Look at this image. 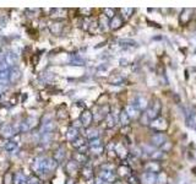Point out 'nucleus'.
<instances>
[{"instance_id":"nucleus-6","label":"nucleus","mask_w":196,"mask_h":184,"mask_svg":"<svg viewBox=\"0 0 196 184\" xmlns=\"http://www.w3.org/2000/svg\"><path fill=\"white\" fill-rule=\"evenodd\" d=\"M9 77H10V71H9V69L0 70V81H7Z\"/></svg>"},{"instance_id":"nucleus-4","label":"nucleus","mask_w":196,"mask_h":184,"mask_svg":"<svg viewBox=\"0 0 196 184\" xmlns=\"http://www.w3.org/2000/svg\"><path fill=\"white\" fill-rule=\"evenodd\" d=\"M1 135L5 138H11L14 135V129L10 125H4L1 129Z\"/></svg>"},{"instance_id":"nucleus-8","label":"nucleus","mask_w":196,"mask_h":184,"mask_svg":"<svg viewBox=\"0 0 196 184\" xmlns=\"http://www.w3.org/2000/svg\"><path fill=\"white\" fill-rule=\"evenodd\" d=\"M16 147V144H14V142H10L9 145H6V150H14Z\"/></svg>"},{"instance_id":"nucleus-3","label":"nucleus","mask_w":196,"mask_h":184,"mask_svg":"<svg viewBox=\"0 0 196 184\" xmlns=\"http://www.w3.org/2000/svg\"><path fill=\"white\" fill-rule=\"evenodd\" d=\"M53 128H54V124L53 122H47L43 124V126H42V135H47V134H49V133H52V130H53Z\"/></svg>"},{"instance_id":"nucleus-2","label":"nucleus","mask_w":196,"mask_h":184,"mask_svg":"<svg viewBox=\"0 0 196 184\" xmlns=\"http://www.w3.org/2000/svg\"><path fill=\"white\" fill-rule=\"evenodd\" d=\"M16 61H17V55H16V54H14V53H7V54L5 55V63H6L7 66L15 65Z\"/></svg>"},{"instance_id":"nucleus-5","label":"nucleus","mask_w":196,"mask_h":184,"mask_svg":"<svg viewBox=\"0 0 196 184\" xmlns=\"http://www.w3.org/2000/svg\"><path fill=\"white\" fill-rule=\"evenodd\" d=\"M26 178L22 173H17L15 176V181H14V184H26Z\"/></svg>"},{"instance_id":"nucleus-7","label":"nucleus","mask_w":196,"mask_h":184,"mask_svg":"<svg viewBox=\"0 0 196 184\" xmlns=\"http://www.w3.org/2000/svg\"><path fill=\"white\" fill-rule=\"evenodd\" d=\"M10 77H11L12 81H16V80H19V79L21 77V74H20V71H19L17 69H14V70L11 71V74H10Z\"/></svg>"},{"instance_id":"nucleus-1","label":"nucleus","mask_w":196,"mask_h":184,"mask_svg":"<svg viewBox=\"0 0 196 184\" xmlns=\"http://www.w3.org/2000/svg\"><path fill=\"white\" fill-rule=\"evenodd\" d=\"M43 172L45 171H52L57 166V162L54 160H50V158H43Z\"/></svg>"}]
</instances>
